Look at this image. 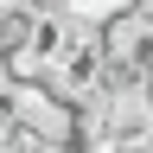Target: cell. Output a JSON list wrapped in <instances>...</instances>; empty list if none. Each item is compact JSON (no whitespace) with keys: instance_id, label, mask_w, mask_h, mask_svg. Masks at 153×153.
<instances>
[{"instance_id":"6da1fadb","label":"cell","mask_w":153,"mask_h":153,"mask_svg":"<svg viewBox=\"0 0 153 153\" xmlns=\"http://www.w3.org/2000/svg\"><path fill=\"white\" fill-rule=\"evenodd\" d=\"M38 26H45V13H32V7H0V51H7V57L32 51V45H38Z\"/></svg>"},{"instance_id":"7a4b0ae2","label":"cell","mask_w":153,"mask_h":153,"mask_svg":"<svg viewBox=\"0 0 153 153\" xmlns=\"http://www.w3.org/2000/svg\"><path fill=\"white\" fill-rule=\"evenodd\" d=\"M7 96H13V57L0 51V102H7Z\"/></svg>"}]
</instances>
